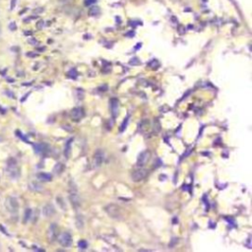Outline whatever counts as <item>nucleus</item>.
Instances as JSON below:
<instances>
[{
  "instance_id": "1",
  "label": "nucleus",
  "mask_w": 252,
  "mask_h": 252,
  "mask_svg": "<svg viewBox=\"0 0 252 252\" xmlns=\"http://www.w3.org/2000/svg\"><path fill=\"white\" fill-rule=\"evenodd\" d=\"M69 200L72 203L73 207L78 208L81 205V200H80V196L78 194L77 187L73 182H70V191H69Z\"/></svg>"
},
{
  "instance_id": "2",
  "label": "nucleus",
  "mask_w": 252,
  "mask_h": 252,
  "mask_svg": "<svg viewBox=\"0 0 252 252\" xmlns=\"http://www.w3.org/2000/svg\"><path fill=\"white\" fill-rule=\"evenodd\" d=\"M105 211L107 213L112 217L113 219H117L120 220L122 218V211L120 209L118 206L114 205V204H109L105 207Z\"/></svg>"
},
{
  "instance_id": "3",
  "label": "nucleus",
  "mask_w": 252,
  "mask_h": 252,
  "mask_svg": "<svg viewBox=\"0 0 252 252\" xmlns=\"http://www.w3.org/2000/svg\"><path fill=\"white\" fill-rule=\"evenodd\" d=\"M5 207L11 214H16L19 210L18 200L15 197H8L5 201Z\"/></svg>"
},
{
  "instance_id": "4",
  "label": "nucleus",
  "mask_w": 252,
  "mask_h": 252,
  "mask_svg": "<svg viewBox=\"0 0 252 252\" xmlns=\"http://www.w3.org/2000/svg\"><path fill=\"white\" fill-rule=\"evenodd\" d=\"M7 171H8L9 175L13 178H16L20 175V170H19V168H18L16 162H15V160L12 159L8 162Z\"/></svg>"
},
{
  "instance_id": "5",
  "label": "nucleus",
  "mask_w": 252,
  "mask_h": 252,
  "mask_svg": "<svg viewBox=\"0 0 252 252\" xmlns=\"http://www.w3.org/2000/svg\"><path fill=\"white\" fill-rule=\"evenodd\" d=\"M104 161V153L103 152L102 150H98L97 152L95 153L94 155V159H93V167L98 169L100 168V165H103Z\"/></svg>"
},
{
  "instance_id": "6",
  "label": "nucleus",
  "mask_w": 252,
  "mask_h": 252,
  "mask_svg": "<svg viewBox=\"0 0 252 252\" xmlns=\"http://www.w3.org/2000/svg\"><path fill=\"white\" fill-rule=\"evenodd\" d=\"M58 241L63 247H70L72 244V238L69 233H63L58 236Z\"/></svg>"
},
{
  "instance_id": "7",
  "label": "nucleus",
  "mask_w": 252,
  "mask_h": 252,
  "mask_svg": "<svg viewBox=\"0 0 252 252\" xmlns=\"http://www.w3.org/2000/svg\"><path fill=\"white\" fill-rule=\"evenodd\" d=\"M147 174H148V170L141 168V169L134 171L132 175H131V178H132V180L135 181V182H139V181L143 180L146 176H147Z\"/></svg>"
},
{
  "instance_id": "8",
  "label": "nucleus",
  "mask_w": 252,
  "mask_h": 252,
  "mask_svg": "<svg viewBox=\"0 0 252 252\" xmlns=\"http://www.w3.org/2000/svg\"><path fill=\"white\" fill-rule=\"evenodd\" d=\"M150 151L148 150H145L144 152H142L138 157V160H137V165L140 168L144 167V165L147 164V162L149 161V158H150Z\"/></svg>"
},
{
  "instance_id": "9",
  "label": "nucleus",
  "mask_w": 252,
  "mask_h": 252,
  "mask_svg": "<svg viewBox=\"0 0 252 252\" xmlns=\"http://www.w3.org/2000/svg\"><path fill=\"white\" fill-rule=\"evenodd\" d=\"M70 115H71L73 120H75V121H79V120H81L84 117L85 112H84L82 108H75L71 110Z\"/></svg>"
},
{
  "instance_id": "10",
  "label": "nucleus",
  "mask_w": 252,
  "mask_h": 252,
  "mask_svg": "<svg viewBox=\"0 0 252 252\" xmlns=\"http://www.w3.org/2000/svg\"><path fill=\"white\" fill-rule=\"evenodd\" d=\"M110 112L113 118H116L118 114V100L115 98L110 100Z\"/></svg>"
},
{
  "instance_id": "11",
  "label": "nucleus",
  "mask_w": 252,
  "mask_h": 252,
  "mask_svg": "<svg viewBox=\"0 0 252 252\" xmlns=\"http://www.w3.org/2000/svg\"><path fill=\"white\" fill-rule=\"evenodd\" d=\"M57 233H58L57 226L55 224H52L51 226H49V230H48V233H47L49 240L52 241V240H54L55 238H57Z\"/></svg>"
},
{
  "instance_id": "12",
  "label": "nucleus",
  "mask_w": 252,
  "mask_h": 252,
  "mask_svg": "<svg viewBox=\"0 0 252 252\" xmlns=\"http://www.w3.org/2000/svg\"><path fill=\"white\" fill-rule=\"evenodd\" d=\"M54 213H55V210L51 204H47L43 208V214L45 217H51L54 215Z\"/></svg>"
},
{
  "instance_id": "13",
  "label": "nucleus",
  "mask_w": 252,
  "mask_h": 252,
  "mask_svg": "<svg viewBox=\"0 0 252 252\" xmlns=\"http://www.w3.org/2000/svg\"><path fill=\"white\" fill-rule=\"evenodd\" d=\"M35 152L38 154H44L48 151V147L45 144H35Z\"/></svg>"
},
{
  "instance_id": "14",
  "label": "nucleus",
  "mask_w": 252,
  "mask_h": 252,
  "mask_svg": "<svg viewBox=\"0 0 252 252\" xmlns=\"http://www.w3.org/2000/svg\"><path fill=\"white\" fill-rule=\"evenodd\" d=\"M29 187L33 191H42L43 190V186L39 182H37V181H32V182H30Z\"/></svg>"
},
{
  "instance_id": "15",
  "label": "nucleus",
  "mask_w": 252,
  "mask_h": 252,
  "mask_svg": "<svg viewBox=\"0 0 252 252\" xmlns=\"http://www.w3.org/2000/svg\"><path fill=\"white\" fill-rule=\"evenodd\" d=\"M38 177L42 181H50L51 180V175H50L49 173H41L38 175Z\"/></svg>"
},
{
  "instance_id": "16",
  "label": "nucleus",
  "mask_w": 252,
  "mask_h": 252,
  "mask_svg": "<svg viewBox=\"0 0 252 252\" xmlns=\"http://www.w3.org/2000/svg\"><path fill=\"white\" fill-rule=\"evenodd\" d=\"M31 217H32V210L27 209L25 211V215H24V223H27L28 221H30Z\"/></svg>"
},
{
  "instance_id": "17",
  "label": "nucleus",
  "mask_w": 252,
  "mask_h": 252,
  "mask_svg": "<svg viewBox=\"0 0 252 252\" xmlns=\"http://www.w3.org/2000/svg\"><path fill=\"white\" fill-rule=\"evenodd\" d=\"M72 141H73V139H69V140H68V142H67V144H66V147H65L64 154H65V156H66V158L69 157V152H70V148H71Z\"/></svg>"
},
{
  "instance_id": "18",
  "label": "nucleus",
  "mask_w": 252,
  "mask_h": 252,
  "mask_svg": "<svg viewBox=\"0 0 252 252\" xmlns=\"http://www.w3.org/2000/svg\"><path fill=\"white\" fill-rule=\"evenodd\" d=\"M100 13V9L99 7H92L90 10V15L91 16H96V15H98Z\"/></svg>"
},
{
  "instance_id": "19",
  "label": "nucleus",
  "mask_w": 252,
  "mask_h": 252,
  "mask_svg": "<svg viewBox=\"0 0 252 252\" xmlns=\"http://www.w3.org/2000/svg\"><path fill=\"white\" fill-rule=\"evenodd\" d=\"M62 170H63V165H62L61 164H57L56 165H55L54 171H55V173H56L57 174H59Z\"/></svg>"
},
{
  "instance_id": "20",
  "label": "nucleus",
  "mask_w": 252,
  "mask_h": 252,
  "mask_svg": "<svg viewBox=\"0 0 252 252\" xmlns=\"http://www.w3.org/2000/svg\"><path fill=\"white\" fill-rule=\"evenodd\" d=\"M128 120H129V116H127L126 117L124 120H123V122H122V124H121V127H120V131H124V129H125V127H126V125H127V123H128Z\"/></svg>"
},
{
  "instance_id": "21",
  "label": "nucleus",
  "mask_w": 252,
  "mask_h": 252,
  "mask_svg": "<svg viewBox=\"0 0 252 252\" xmlns=\"http://www.w3.org/2000/svg\"><path fill=\"white\" fill-rule=\"evenodd\" d=\"M78 246H79V247H81V248H86L88 246V243H87V241H86V240H80L78 242Z\"/></svg>"
},
{
  "instance_id": "22",
  "label": "nucleus",
  "mask_w": 252,
  "mask_h": 252,
  "mask_svg": "<svg viewBox=\"0 0 252 252\" xmlns=\"http://www.w3.org/2000/svg\"><path fill=\"white\" fill-rule=\"evenodd\" d=\"M69 76H71L72 78H76L77 77V72H76V70L75 69H72V70H70V72H69Z\"/></svg>"
},
{
  "instance_id": "23",
  "label": "nucleus",
  "mask_w": 252,
  "mask_h": 252,
  "mask_svg": "<svg viewBox=\"0 0 252 252\" xmlns=\"http://www.w3.org/2000/svg\"><path fill=\"white\" fill-rule=\"evenodd\" d=\"M83 221H82V218H77V226L79 229H82L83 228Z\"/></svg>"
},
{
  "instance_id": "24",
  "label": "nucleus",
  "mask_w": 252,
  "mask_h": 252,
  "mask_svg": "<svg viewBox=\"0 0 252 252\" xmlns=\"http://www.w3.org/2000/svg\"><path fill=\"white\" fill-rule=\"evenodd\" d=\"M9 29L11 30V31H16V30H17V26H16V24H15V22L10 23V25H9Z\"/></svg>"
},
{
  "instance_id": "25",
  "label": "nucleus",
  "mask_w": 252,
  "mask_h": 252,
  "mask_svg": "<svg viewBox=\"0 0 252 252\" xmlns=\"http://www.w3.org/2000/svg\"><path fill=\"white\" fill-rule=\"evenodd\" d=\"M97 0H86L85 1V4L86 5H91V4H94Z\"/></svg>"
},
{
  "instance_id": "26",
  "label": "nucleus",
  "mask_w": 252,
  "mask_h": 252,
  "mask_svg": "<svg viewBox=\"0 0 252 252\" xmlns=\"http://www.w3.org/2000/svg\"><path fill=\"white\" fill-rule=\"evenodd\" d=\"M16 2H17V0H11V9L15 8V6H16Z\"/></svg>"
},
{
  "instance_id": "27",
  "label": "nucleus",
  "mask_w": 252,
  "mask_h": 252,
  "mask_svg": "<svg viewBox=\"0 0 252 252\" xmlns=\"http://www.w3.org/2000/svg\"><path fill=\"white\" fill-rule=\"evenodd\" d=\"M0 33H1V26H0Z\"/></svg>"
}]
</instances>
